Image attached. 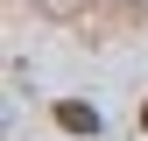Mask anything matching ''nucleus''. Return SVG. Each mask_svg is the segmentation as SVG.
I'll list each match as a JSON object with an SVG mask.
<instances>
[{
  "mask_svg": "<svg viewBox=\"0 0 148 141\" xmlns=\"http://www.w3.org/2000/svg\"><path fill=\"white\" fill-rule=\"evenodd\" d=\"M57 127H64V134H99V106H85V99H57Z\"/></svg>",
  "mask_w": 148,
  "mask_h": 141,
  "instance_id": "f257e3e1",
  "label": "nucleus"
},
{
  "mask_svg": "<svg viewBox=\"0 0 148 141\" xmlns=\"http://www.w3.org/2000/svg\"><path fill=\"white\" fill-rule=\"evenodd\" d=\"M141 127H148V106H141Z\"/></svg>",
  "mask_w": 148,
  "mask_h": 141,
  "instance_id": "f03ea898",
  "label": "nucleus"
}]
</instances>
